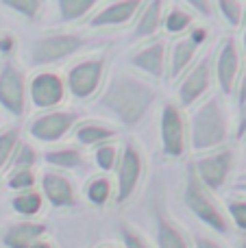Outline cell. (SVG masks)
I'll return each mask as SVG.
<instances>
[{"label": "cell", "instance_id": "obj_1", "mask_svg": "<svg viewBox=\"0 0 246 248\" xmlns=\"http://www.w3.org/2000/svg\"><path fill=\"white\" fill-rule=\"evenodd\" d=\"M157 98V90L151 83L129 72H120L111 77L105 92L98 98V109L111 116L122 126L133 128L144 120L148 109Z\"/></svg>", "mask_w": 246, "mask_h": 248}, {"label": "cell", "instance_id": "obj_2", "mask_svg": "<svg viewBox=\"0 0 246 248\" xmlns=\"http://www.w3.org/2000/svg\"><path fill=\"white\" fill-rule=\"evenodd\" d=\"M227 140V118L218 98L200 103L190 120V146L194 153L218 148Z\"/></svg>", "mask_w": 246, "mask_h": 248}, {"label": "cell", "instance_id": "obj_3", "mask_svg": "<svg viewBox=\"0 0 246 248\" xmlns=\"http://www.w3.org/2000/svg\"><path fill=\"white\" fill-rule=\"evenodd\" d=\"M94 44L92 35L85 33H50L37 37L29 48V63L35 68L52 65L68 57L81 52L85 46Z\"/></svg>", "mask_w": 246, "mask_h": 248}, {"label": "cell", "instance_id": "obj_4", "mask_svg": "<svg viewBox=\"0 0 246 248\" xmlns=\"http://www.w3.org/2000/svg\"><path fill=\"white\" fill-rule=\"evenodd\" d=\"M183 201H185L187 209H190L203 224H207L209 229L218 231L220 235H227V233H229V222H227V216L222 214V209L218 207V202L214 201V196L209 194V189L203 187V183H200L199 176L194 174L192 166H187Z\"/></svg>", "mask_w": 246, "mask_h": 248}, {"label": "cell", "instance_id": "obj_5", "mask_svg": "<svg viewBox=\"0 0 246 248\" xmlns=\"http://www.w3.org/2000/svg\"><path fill=\"white\" fill-rule=\"evenodd\" d=\"M0 107L13 118H22L26 111V78L24 70L13 57L0 61Z\"/></svg>", "mask_w": 246, "mask_h": 248}, {"label": "cell", "instance_id": "obj_6", "mask_svg": "<svg viewBox=\"0 0 246 248\" xmlns=\"http://www.w3.org/2000/svg\"><path fill=\"white\" fill-rule=\"evenodd\" d=\"M105 57H90L78 61L77 65L68 70L65 77V90L77 100H87L100 90V83L105 77Z\"/></svg>", "mask_w": 246, "mask_h": 248}, {"label": "cell", "instance_id": "obj_7", "mask_svg": "<svg viewBox=\"0 0 246 248\" xmlns=\"http://www.w3.org/2000/svg\"><path fill=\"white\" fill-rule=\"evenodd\" d=\"M118 187H116V205H124L126 201H131L135 192H138L139 179L144 174V161L142 155H139L138 146L133 141H126L124 148L120 153L118 159Z\"/></svg>", "mask_w": 246, "mask_h": 248}, {"label": "cell", "instance_id": "obj_8", "mask_svg": "<svg viewBox=\"0 0 246 248\" xmlns=\"http://www.w3.org/2000/svg\"><path fill=\"white\" fill-rule=\"evenodd\" d=\"M185 120L177 103L168 100L161 109V148L168 159H181L185 155Z\"/></svg>", "mask_w": 246, "mask_h": 248}, {"label": "cell", "instance_id": "obj_9", "mask_svg": "<svg viewBox=\"0 0 246 248\" xmlns=\"http://www.w3.org/2000/svg\"><path fill=\"white\" fill-rule=\"evenodd\" d=\"M194 174L199 176V181L203 183L205 189L218 192L222 189V185L229 179V172L233 168V150H218L207 157H199L190 163Z\"/></svg>", "mask_w": 246, "mask_h": 248}, {"label": "cell", "instance_id": "obj_10", "mask_svg": "<svg viewBox=\"0 0 246 248\" xmlns=\"http://www.w3.org/2000/svg\"><path fill=\"white\" fill-rule=\"evenodd\" d=\"M78 120H81L78 111H48L39 118H33V122L29 124V133L33 140L52 144L59 141L70 128L77 126Z\"/></svg>", "mask_w": 246, "mask_h": 248}, {"label": "cell", "instance_id": "obj_11", "mask_svg": "<svg viewBox=\"0 0 246 248\" xmlns=\"http://www.w3.org/2000/svg\"><path fill=\"white\" fill-rule=\"evenodd\" d=\"M209 85H212V55H205L199 59V63L183 77L181 85H179V107L190 109L196 105L205 94H207Z\"/></svg>", "mask_w": 246, "mask_h": 248}, {"label": "cell", "instance_id": "obj_12", "mask_svg": "<svg viewBox=\"0 0 246 248\" xmlns=\"http://www.w3.org/2000/svg\"><path fill=\"white\" fill-rule=\"evenodd\" d=\"M29 96L37 109H55L65 98V83L55 72H39L31 78Z\"/></svg>", "mask_w": 246, "mask_h": 248}, {"label": "cell", "instance_id": "obj_13", "mask_svg": "<svg viewBox=\"0 0 246 248\" xmlns=\"http://www.w3.org/2000/svg\"><path fill=\"white\" fill-rule=\"evenodd\" d=\"M142 9V0H118V2H107L87 17L90 29H107V26H120L138 17Z\"/></svg>", "mask_w": 246, "mask_h": 248}, {"label": "cell", "instance_id": "obj_14", "mask_svg": "<svg viewBox=\"0 0 246 248\" xmlns=\"http://www.w3.org/2000/svg\"><path fill=\"white\" fill-rule=\"evenodd\" d=\"M238 70H240V55H238V44L233 37L225 39L218 50L216 57V78L220 85L222 94L229 96L235 87V78H238Z\"/></svg>", "mask_w": 246, "mask_h": 248}, {"label": "cell", "instance_id": "obj_15", "mask_svg": "<svg viewBox=\"0 0 246 248\" xmlns=\"http://www.w3.org/2000/svg\"><path fill=\"white\" fill-rule=\"evenodd\" d=\"M48 233V227L44 222H11L0 233V240L7 248H31L35 242H39Z\"/></svg>", "mask_w": 246, "mask_h": 248}, {"label": "cell", "instance_id": "obj_16", "mask_svg": "<svg viewBox=\"0 0 246 248\" xmlns=\"http://www.w3.org/2000/svg\"><path fill=\"white\" fill-rule=\"evenodd\" d=\"M131 63L138 70L146 72L153 78H164L166 74V44L151 42L144 48H138V52L131 55Z\"/></svg>", "mask_w": 246, "mask_h": 248}, {"label": "cell", "instance_id": "obj_17", "mask_svg": "<svg viewBox=\"0 0 246 248\" xmlns=\"http://www.w3.org/2000/svg\"><path fill=\"white\" fill-rule=\"evenodd\" d=\"M42 192L52 207H70L77 205L74 187L59 172H44L42 174Z\"/></svg>", "mask_w": 246, "mask_h": 248}, {"label": "cell", "instance_id": "obj_18", "mask_svg": "<svg viewBox=\"0 0 246 248\" xmlns=\"http://www.w3.org/2000/svg\"><path fill=\"white\" fill-rule=\"evenodd\" d=\"M164 2L153 0V2H142V9L138 13V24L133 29V39H148L159 31L161 20H164Z\"/></svg>", "mask_w": 246, "mask_h": 248}, {"label": "cell", "instance_id": "obj_19", "mask_svg": "<svg viewBox=\"0 0 246 248\" xmlns=\"http://www.w3.org/2000/svg\"><path fill=\"white\" fill-rule=\"evenodd\" d=\"M196 52H199V44L192 42L190 35L174 42L172 50H170V59H168V78L170 81H174L177 77L185 74V70L190 68Z\"/></svg>", "mask_w": 246, "mask_h": 248}, {"label": "cell", "instance_id": "obj_20", "mask_svg": "<svg viewBox=\"0 0 246 248\" xmlns=\"http://www.w3.org/2000/svg\"><path fill=\"white\" fill-rule=\"evenodd\" d=\"M155 237L159 248H190L187 237L174 227V222L164 211L155 214Z\"/></svg>", "mask_w": 246, "mask_h": 248}, {"label": "cell", "instance_id": "obj_21", "mask_svg": "<svg viewBox=\"0 0 246 248\" xmlns=\"http://www.w3.org/2000/svg\"><path fill=\"white\" fill-rule=\"evenodd\" d=\"M98 7L96 0H57L55 9L59 13L61 24H72V22L83 20L85 16H90L94 9Z\"/></svg>", "mask_w": 246, "mask_h": 248}, {"label": "cell", "instance_id": "obj_22", "mask_svg": "<svg viewBox=\"0 0 246 248\" xmlns=\"http://www.w3.org/2000/svg\"><path fill=\"white\" fill-rule=\"evenodd\" d=\"M77 140L81 141L83 146H100L107 144V140L118 135L116 128L105 126V124H96V122H83L77 126Z\"/></svg>", "mask_w": 246, "mask_h": 248}, {"label": "cell", "instance_id": "obj_23", "mask_svg": "<svg viewBox=\"0 0 246 248\" xmlns=\"http://www.w3.org/2000/svg\"><path fill=\"white\" fill-rule=\"evenodd\" d=\"M192 22H194V16L185 11L183 4H168V13L161 20V26L170 35H181L183 31L192 29Z\"/></svg>", "mask_w": 246, "mask_h": 248}, {"label": "cell", "instance_id": "obj_24", "mask_svg": "<svg viewBox=\"0 0 246 248\" xmlns=\"http://www.w3.org/2000/svg\"><path fill=\"white\" fill-rule=\"evenodd\" d=\"M11 209L15 214L31 218V216H37L42 211V194L37 189H29V192H20L11 198Z\"/></svg>", "mask_w": 246, "mask_h": 248}, {"label": "cell", "instance_id": "obj_25", "mask_svg": "<svg viewBox=\"0 0 246 248\" xmlns=\"http://www.w3.org/2000/svg\"><path fill=\"white\" fill-rule=\"evenodd\" d=\"M44 161H46L48 166L72 170V168L81 166L83 157L77 148H57V150H46V153H44Z\"/></svg>", "mask_w": 246, "mask_h": 248}, {"label": "cell", "instance_id": "obj_26", "mask_svg": "<svg viewBox=\"0 0 246 248\" xmlns=\"http://www.w3.org/2000/svg\"><path fill=\"white\" fill-rule=\"evenodd\" d=\"M17 144H20V128L17 126L0 133V176L7 172V168H9V163H11V157H13V153H15Z\"/></svg>", "mask_w": 246, "mask_h": 248}, {"label": "cell", "instance_id": "obj_27", "mask_svg": "<svg viewBox=\"0 0 246 248\" xmlns=\"http://www.w3.org/2000/svg\"><path fill=\"white\" fill-rule=\"evenodd\" d=\"M4 9H11L13 13L22 16L24 20L35 22L39 17V11H42L46 4L39 2V0H9V2H2Z\"/></svg>", "mask_w": 246, "mask_h": 248}, {"label": "cell", "instance_id": "obj_28", "mask_svg": "<svg viewBox=\"0 0 246 248\" xmlns=\"http://www.w3.org/2000/svg\"><path fill=\"white\" fill-rule=\"evenodd\" d=\"M37 161V155L31 148L29 144H17L15 153L11 157V163H9L7 170L9 172H20V170H33V163ZM7 172V174H9Z\"/></svg>", "mask_w": 246, "mask_h": 248}, {"label": "cell", "instance_id": "obj_29", "mask_svg": "<svg viewBox=\"0 0 246 248\" xmlns=\"http://www.w3.org/2000/svg\"><path fill=\"white\" fill-rule=\"evenodd\" d=\"M85 196L90 202H94V205H105V202L109 201V196H111V183H109L107 179H94L90 185H87L85 189Z\"/></svg>", "mask_w": 246, "mask_h": 248}, {"label": "cell", "instance_id": "obj_30", "mask_svg": "<svg viewBox=\"0 0 246 248\" xmlns=\"http://www.w3.org/2000/svg\"><path fill=\"white\" fill-rule=\"evenodd\" d=\"M118 159H120V153H118V148L111 144H100L94 153V163L105 172L113 170V168L118 166Z\"/></svg>", "mask_w": 246, "mask_h": 248}, {"label": "cell", "instance_id": "obj_31", "mask_svg": "<svg viewBox=\"0 0 246 248\" xmlns=\"http://www.w3.org/2000/svg\"><path fill=\"white\" fill-rule=\"evenodd\" d=\"M37 179H35L33 170H20V172H9L7 176V187L13 189V192H29V189L35 187Z\"/></svg>", "mask_w": 246, "mask_h": 248}, {"label": "cell", "instance_id": "obj_32", "mask_svg": "<svg viewBox=\"0 0 246 248\" xmlns=\"http://www.w3.org/2000/svg\"><path fill=\"white\" fill-rule=\"evenodd\" d=\"M216 9L222 13V17H225L231 26H238L244 17V4L235 2V0H222V2H216Z\"/></svg>", "mask_w": 246, "mask_h": 248}, {"label": "cell", "instance_id": "obj_33", "mask_svg": "<svg viewBox=\"0 0 246 248\" xmlns=\"http://www.w3.org/2000/svg\"><path fill=\"white\" fill-rule=\"evenodd\" d=\"M227 211L231 214L235 227L240 231H246V201H229L227 202Z\"/></svg>", "mask_w": 246, "mask_h": 248}, {"label": "cell", "instance_id": "obj_34", "mask_svg": "<svg viewBox=\"0 0 246 248\" xmlns=\"http://www.w3.org/2000/svg\"><path fill=\"white\" fill-rule=\"evenodd\" d=\"M118 231H120V235H122L124 248H151L139 233H135L133 229L126 227V224H120V229H118Z\"/></svg>", "mask_w": 246, "mask_h": 248}, {"label": "cell", "instance_id": "obj_35", "mask_svg": "<svg viewBox=\"0 0 246 248\" xmlns=\"http://www.w3.org/2000/svg\"><path fill=\"white\" fill-rule=\"evenodd\" d=\"M185 7L194 9V11H200V13H203V17H212V11H214V7H216V4L203 2V0H196V2H187Z\"/></svg>", "mask_w": 246, "mask_h": 248}, {"label": "cell", "instance_id": "obj_36", "mask_svg": "<svg viewBox=\"0 0 246 248\" xmlns=\"http://www.w3.org/2000/svg\"><path fill=\"white\" fill-rule=\"evenodd\" d=\"M194 244H196V248H222L216 240H212V237H205V235H196L194 237Z\"/></svg>", "mask_w": 246, "mask_h": 248}, {"label": "cell", "instance_id": "obj_37", "mask_svg": "<svg viewBox=\"0 0 246 248\" xmlns=\"http://www.w3.org/2000/svg\"><path fill=\"white\" fill-rule=\"evenodd\" d=\"M238 105L240 107H246V74H244V78H242V83H240V92H238Z\"/></svg>", "mask_w": 246, "mask_h": 248}, {"label": "cell", "instance_id": "obj_38", "mask_svg": "<svg viewBox=\"0 0 246 248\" xmlns=\"http://www.w3.org/2000/svg\"><path fill=\"white\" fill-rule=\"evenodd\" d=\"M246 135V107H244V113L240 118V124H238V137H244Z\"/></svg>", "mask_w": 246, "mask_h": 248}, {"label": "cell", "instance_id": "obj_39", "mask_svg": "<svg viewBox=\"0 0 246 248\" xmlns=\"http://www.w3.org/2000/svg\"><path fill=\"white\" fill-rule=\"evenodd\" d=\"M31 248H52V246H50V244H48V242L39 240V242H35V244H33V246H31Z\"/></svg>", "mask_w": 246, "mask_h": 248}, {"label": "cell", "instance_id": "obj_40", "mask_svg": "<svg viewBox=\"0 0 246 248\" xmlns=\"http://www.w3.org/2000/svg\"><path fill=\"white\" fill-rule=\"evenodd\" d=\"M238 248H246V240H242V242H240V244H238Z\"/></svg>", "mask_w": 246, "mask_h": 248}, {"label": "cell", "instance_id": "obj_41", "mask_svg": "<svg viewBox=\"0 0 246 248\" xmlns=\"http://www.w3.org/2000/svg\"><path fill=\"white\" fill-rule=\"evenodd\" d=\"M244 48H246V26H244Z\"/></svg>", "mask_w": 246, "mask_h": 248}, {"label": "cell", "instance_id": "obj_42", "mask_svg": "<svg viewBox=\"0 0 246 248\" xmlns=\"http://www.w3.org/2000/svg\"><path fill=\"white\" fill-rule=\"evenodd\" d=\"M240 189H242V192H246V185H240Z\"/></svg>", "mask_w": 246, "mask_h": 248}, {"label": "cell", "instance_id": "obj_43", "mask_svg": "<svg viewBox=\"0 0 246 248\" xmlns=\"http://www.w3.org/2000/svg\"><path fill=\"white\" fill-rule=\"evenodd\" d=\"M105 248H116V246H105Z\"/></svg>", "mask_w": 246, "mask_h": 248}, {"label": "cell", "instance_id": "obj_44", "mask_svg": "<svg viewBox=\"0 0 246 248\" xmlns=\"http://www.w3.org/2000/svg\"><path fill=\"white\" fill-rule=\"evenodd\" d=\"M244 185H246V181H244Z\"/></svg>", "mask_w": 246, "mask_h": 248}]
</instances>
